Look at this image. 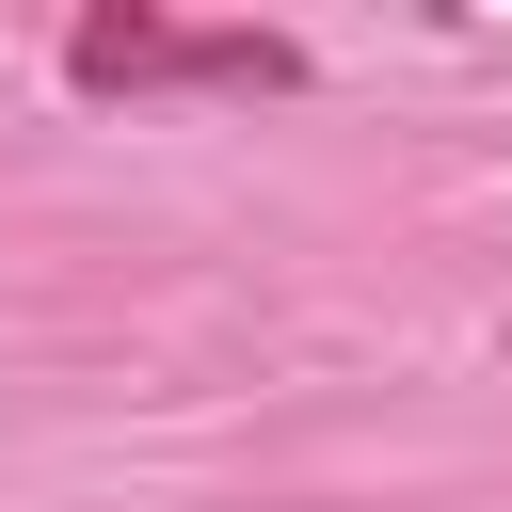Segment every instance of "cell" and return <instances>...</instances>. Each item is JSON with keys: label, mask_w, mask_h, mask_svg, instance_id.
<instances>
[{"label": "cell", "mask_w": 512, "mask_h": 512, "mask_svg": "<svg viewBox=\"0 0 512 512\" xmlns=\"http://www.w3.org/2000/svg\"><path fill=\"white\" fill-rule=\"evenodd\" d=\"M64 80L80 96H304V32H256V16H144V0H96L64 32Z\"/></svg>", "instance_id": "6da1fadb"}]
</instances>
